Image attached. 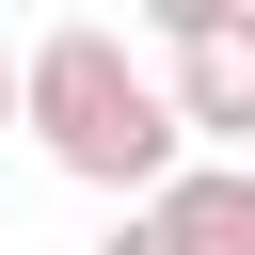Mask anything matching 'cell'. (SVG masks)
<instances>
[{
	"mask_svg": "<svg viewBox=\"0 0 255 255\" xmlns=\"http://www.w3.org/2000/svg\"><path fill=\"white\" fill-rule=\"evenodd\" d=\"M143 207L175 223V255H255V175H191V159H175Z\"/></svg>",
	"mask_w": 255,
	"mask_h": 255,
	"instance_id": "obj_3",
	"label": "cell"
},
{
	"mask_svg": "<svg viewBox=\"0 0 255 255\" xmlns=\"http://www.w3.org/2000/svg\"><path fill=\"white\" fill-rule=\"evenodd\" d=\"M0 128H16V64H0Z\"/></svg>",
	"mask_w": 255,
	"mask_h": 255,
	"instance_id": "obj_6",
	"label": "cell"
},
{
	"mask_svg": "<svg viewBox=\"0 0 255 255\" xmlns=\"http://www.w3.org/2000/svg\"><path fill=\"white\" fill-rule=\"evenodd\" d=\"M207 16H239V0H143V32H207Z\"/></svg>",
	"mask_w": 255,
	"mask_h": 255,
	"instance_id": "obj_5",
	"label": "cell"
},
{
	"mask_svg": "<svg viewBox=\"0 0 255 255\" xmlns=\"http://www.w3.org/2000/svg\"><path fill=\"white\" fill-rule=\"evenodd\" d=\"M96 255H175V223H159V207H143V191H128V223H112V239H96Z\"/></svg>",
	"mask_w": 255,
	"mask_h": 255,
	"instance_id": "obj_4",
	"label": "cell"
},
{
	"mask_svg": "<svg viewBox=\"0 0 255 255\" xmlns=\"http://www.w3.org/2000/svg\"><path fill=\"white\" fill-rule=\"evenodd\" d=\"M16 128L80 175V191H159L175 175V96L112 48V32H48L16 64Z\"/></svg>",
	"mask_w": 255,
	"mask_h": 255,
	"instance_id": "obj_1",
	"label": "cell"
},
{
	"mask_svg": "<svg viewBox=\"0 0 255 255\" xmlns=\"http://www.w3.org/2000/svg\"><path fill=\"white\" fill-rule=\"evenodd\" d=\"M175 128H207V143L255 128V0L207 16V32H175Z\"/></svg>",
	"mask_w": 255,
	"mask_h": 255,
	"instance_id": "obj_2",
	"label": "cell"
}]
</instances>
